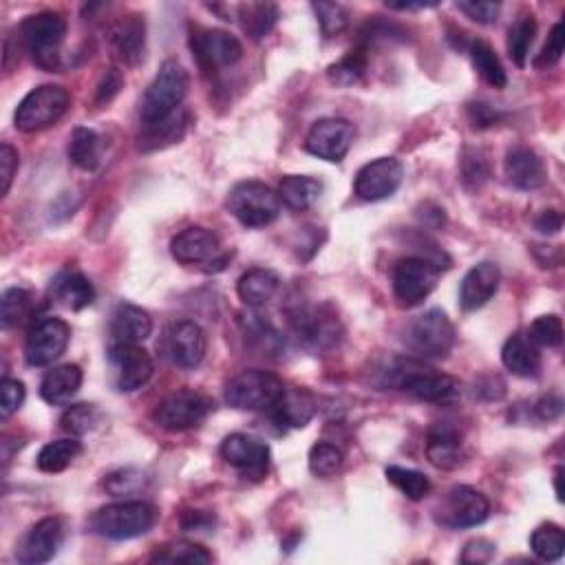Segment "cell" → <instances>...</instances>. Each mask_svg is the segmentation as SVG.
Here are the masks:
<instances>
[{
  "instance_id": "33",
  "label": "cell",
  "mask_w": 565,
  "mask_h": 565,
  "mask_svg": "<svg viewBox=\"0 0 565 565\" xmlns=\"http://www.w3.org/2000/svg\"><path fill=\"white\" fill-rule=\"evenodd\" d=\"M190 117L186 111H177L175 115H170L168 120L153 124V126H142L140 135V148L142 151H157V148H166L170 144L179 142L181 137L186 135Z\"/></svg>"
},
{
  "instance_id": "41",
  "label": "cell",
  "mask_w": 565,
  "mask_h": 565,
  "mask_svg": "<svg viewBox=\"0 0 565 565\" xmlns=\"http://www.w3.org/2000/svg\"><path fill=\"white\" fill-rule=\"evenodd\" d=\"M530 548L541 561L554 563L565 552V535L557 524H543L530 535Z\"/></svg>"
},
{
  "instance_id": "25",
  "label": "cell",
  "mask_w": 565,
  "mask_h": 565,
  "mask_svg": "<svg viewBox=\"0 0 565 565\" xmlns=\"http://www.w3.org/2000/svg\"><path fill=\"white\" fill-rule=\"evenodd\" d=\"M504 170L510 184L519 190H537L546 181V170L535 151L526 146H517L508 151Z\"/></svg>"
},
{
  "instance_id": "61",
  "label": "cell",
  "mask_w": 565,
  "mask_h": 565,
  "mask_svg": "<svg viewBox=\"0 0 565 565\" xmlns=\"http://www.w3.org/2000/svg\"><path fill=\"white\" fill-rule=\"evenodd\" d=\"M212 524H215V517L208 513H201V510H193V513H188L184 515V519H181V526H184V530H206Z\"/></svg>"
},
{
  "instance_id": "39",
  "label": "cell",
  "mask_w": 565,
  "mask_h": 565,
  "mask_svg": "<svg viewBox=\"0 0 565 565\" xmlns=\"http://www.w3.org/2000/svg\"><path fill=\"white\" fill-rule=\"evenodd\" d=\"M69 159L82 170H93L100 164V137L91 129L73 131L69 142Z\"/></svg>"
},
{
  "instance_id": "52",
  "label": "cell",
  "mask_w": 565,
  "mask_h": 565,
  "mask_svg": "<svg viewBox=\"0 0 565 565\" xmlns=\"http://www.w3.org/2000/svg\"><path fill=\"white\" fill-rule=\"evenodd\" d=\"M27 398V389L20 380L5 378L0 385V411H3V420L12 418V415L23 407Z\"/></svg>"
},
{
  "instance_id": "14",
  "label": "cell",
  "mask_w": 565,
  "mask_h": 565,
  "mask_svg": "<svg viewBox=\"0 0 565 565\" xmlns=\"http://www.w3.org/2000/svg\"><path fill=\"white\" fill-rule=\"evenodd\" d=\"M354 137V124L340 120V117H325V120H318L309 129L305 151L318 159H325V162L338 164L347 157L351 144H354Z\"/></svg>"
},
{
  "instance_id": "59",
  "label": "cell",
  "mask_w": 565,
  "mask_h": 565,
  "mask_svg": "<svg viewBox=\"0 0 565 565\" xmlns=\"http://www.w3.org/2000/svg\"><path fill=\"white\" fill-rule=\"evenodd\" d=\"M563 411V400L559 396H543L535 404V413L541 422H552L557 420Z\"/></svg>"
},
{
  "instance_id": "6",
  "label": "cell",
  "mask_w": 565,
  "mask_h": 565,
  "mask_svg": "<svg viewBox=\"0 0 565 565\" xmlns=\"http://www.w3.org/2000/svg\"><path fill=\"white\" fill-rule=\"evenodd\" d=\"M281 197L261 181H241L228 195V210L245 228H265L279 219Z\"/></svg>"
},
{
  "instance_id": "20",
  "label": "cell",
  "mask_w": 565,
  "mask_h": 565,
  "mask_svg": "<svg viewBox=\"0 0 565 565\" xmlns=\"http://www.w3.org/2000/svg\"><path fill=\"white\" fill-rule=\"evenodd\" d=\"M290 325L298 343L314 349H329L340 340V323L321 307H298L290 314Z\"/></svg>"
},
{
  "instance_id": "42",
  "label": "cell",
  "mask_w": 565,
  "mask_h": 565,
  "mask_svg": "<svg viewBox=\"0 0 565 565\" xmlns=\"http://www.w3.org/2000/svg\"><path fill=\"white\" fill-rule=\"evenodd\" d=\"M389 484L396 486L404 497H409L411 501H420L431 493V482L429 477L420 471H411V468L402 466H389L385 471Z\"/></svg>"
},
{
  "instance_id": "16",
  "label": "cell",
  "mask_w": 565,
  "mask_h": 565,
  "mask_svg": "<svg viewBox=\"0 0 565 565\" xmlns=\"http://www.w3.org/2000/svg\"><path fill=\"white\" fill-rule=\"evenodd\" d=\"M164 351L168 360L181 369L201 365L208 351V336L195 321H179L166 329Z\"/></svg>"
},
{
  "instance_id": "3",
  "label": "cell",
  "mask_w": 565,
  "mask_h": 565,
  "mask_svg": "<svg viewBox=\"0 0 565 565\" xmlns=\"http://www.w3.org/2000/svg\"><path fill=\"white\" fill-rule=\"evenodd\" d=\"M67 36V20L58 12L27 16L20 25V42L34 56L36 65L47 71H60V47Z\"/></svg>"
},
{
  "instance_id": "35",
  "label": "cell",
  "mask_w": 565,
  "mask_h": 565,
  "mask_svg": "<svg viewBox=\"0 0 565 565\" xmlns=\"http://www.w3.org/2000/svg\"><path fill=\"white\" fill-rule=\"evenodd\" d=\"M367 47L358 45L351 51H347L343 58L334 65L327 67V78L336 87H354L365 76V71L369 67V56H367Z\"/></svg>"
},
{
  "instance_id": "37",
  "label": "cell",
  "mask_w": 565,
  "mask_h": 565,
  "mask_svg": "<svg viewBox=\"0 0 565 565\" xmlns=\"http://www.w3.org/2000/svg\"><path fill=\"white\" fill-rule=\"evenodd\" d=\"M243 18V29L248 31L252 40H263L279 23V7L272 3H248L239 7Z\"/></svg>"
},
{
  "instance_id": "22",
  "label": "cell",
  "mask_w": 565,
  "mask_h": 565,
  "mask_svg": "<svg viewBox=\"0 0 565 565\" xmlns=\"http://www.w3.org/2000/svg\"><path fill=\"white\" fill-rule=\"evenodd\" d=\"M499 283L501 272L495 263L484 261L468 270L460 285V305L464 312H477V309H482L490 298L497 294Z\"/></svg>"
},
{
  "instance_id": "12",
  "label": "cell",
  "mask_w": 565,
  "mask_h": 565,
  "mask_svg": "<svg viewBox=\"0 0 565 565\" xmlns=\"http://www.w3.org/2000/svg\"><path fill=\"white\" fill-rule=\"evenodd\" d=\"M71 340V327L56 316H45L31 325L25 343L29 367H49L65 354Z\"/></svg>"
},
{
  "instance_id": "46",
  "label": "cell",
  "mask_w": 565,
  "mask_h": 565,
  "mask_svg": "<svg viewBox=\"0 0 565 565\" xmlns=\"http://www.w3.org/2000/svg\"><path fill=\"white\" fill-rule=\"evenodd\" d=\"M528 340L535 347H559L563 343V323L559 316L546 314L539 316L528 327Z\"/></svg>"
},
{
  "instance_id": "5",
  "label": "cell",
  "mask_w": 565,
  "mask_h": 565,
  "mask_svg": "<svg viewBox=\"0 0 565 565\" xmlns=\"http://www.w3.org/2000/svg\"><path fill=\"white\" fill-rule=\"evenodd\" d=\"M285 393L283 380L272 371L248 369L226 387V402L239 411H272Z\"/></svg>"
},
{
  "instance_id": "45",
  "label": "cell",
  "mask_w": 565,
  "mask_h": 565,
  "mask_svg": "<svg viewBox=\"0 0 565 565\" xmlns=\"http://www.w3.org/2000/svg\"><path fill=\"white\" fill-rule=\"evenodd\" d=\"M100 422V411L95 404H73L65 413H62L60 424L62 431L71 435H87L91 433Z\"/></svg>"
},
{
  "instance_id": "1",
  "label": "cell",
  "mask_w": 565,
  "mask_h": 565,
  "mask_svg": "<svg viewBox=\"0 0 565 565\" xmlns=\"http://www.w3.org/2000/svg\"><path fill=\"white\" fill-rule=\"evenodd\" d=\"M385 385L433 404H453L462 396L460 382L446 376V373L426 367L424 362L415 358L393 360V365L385 371Z\"/></svg>"
},
{
  "instance_id": "15",
  "label": "cell",
  "mask_w": 565,
  "mask_h": 565,
  "mask_svg": "<svg viewBox=\"0 0 565 565\" xmlns=\"http://www.w3.org/2000/svg\"><path fill=\"white\" fill-rule=\"evenodd\" d=\"M221 457L243 477L261 479L270 466V446L248 433H232L221 442Z\"/></svg>"
},
{
  "instance_id": "55",
  "label": "cell",
  "mask_w": 565,
  "mask_h": 565,
  "mask_svg": "<svg viewBox=\"0 0 565 565\" xmlns=\"http://www.w3.org/2000/svg\"><path fill=\"white\" fill-rule=\"evenodd\" d=\"M466 113L475 129H490V126H495L501 117H504L495 106H490L486 102H471L466 106Z\"/></svg>"
},
{
  "instance_id": "48",
  "label": "cell",
  "mask_w": 565,
  "mask_h": 565,
  "mask_svg": "<svg viewBox=\"0 0 565 565\" xmlns=\"http://www.w3.org/2000/svg\"><path fill=\"white\" fill-rule=\"evenodd\" d=\"M146 484L148 477L142 471H137V468H120V471H115L104 479V488L109 490L113 497L135 495L144 490Z\"/></svg>"
},
{
  "instance_id": "34",
  "label": "cell",
  "mask_w": 565,
  "mask_h": 565,
  "mask_svg": "<svg viewBox=\"0 0 565 565\" xmlns=\"http://www.w3.org/2000/svg\"><path fill=\"white\" fill-rule=\"evenodd\" d=\"M468 53H471L473 67L479 73V78H482L486 84H490L493 89H506V84H508L506 69L504 65H501L495 49L490 47L486 40H479V38L471 40V45H468Z\"/></svg>"
},
{
  "instance_id": "31",
  "label": "cell",
  "mask_w": 565,
  "mask_h": 565,
  "mask_svg": "<svg viewBox=\"0 0 565 565\" xmlns=\"http://www.w3.org/2000/svg\"><path fill=\"white\" fill-rule=\"evenodd\" d=\"M501 362L504 367L519 378H535L541 369V356L537 347L530 343L528 336L515 334L506 340L501 349Z\"/></svg>"
},
{
  "instance_id": "28",
  "label": "cell",
  "mask_w": 565,
  "mask_h": 565,
  "mask_svg": "<svg viewBox=\"0 0 565 565\" xmlns=\"http://www.w3.org/2000/svg\"><path fill=\"white\" fill-rule=\"evenodd\" d=\"M82 387V369L78 365H58L45 373L40 396L49 404H67Z\"/></svg>"
},
{
  "instance_id": "17",
  "label": "cell",
  "mask_w": 565,
  "mask_h": 565,
  "mask_svg": "<svg viewBox=\"0 0 565 565\" xmlns=\"http://www.w3.org/2000/svg\"><path fill=\"white\" fill-rule=\"evenodd\" d=\"M111 365L115 367V387L122 393H133L148 385L153 378V358L140 345L113 343L109 349Z\"/></svg>"
},
{
  "instance_id": "19",
  "label": "cell",
  "mask_w": 565,
  "mask_h": 565,
  "mask_svg": "<svg viewBox=\"0 0 565 565\" xmlns=\"http://www.w3.org/2000/svg\"><path fill=\"white\" fill-rule=\"evenodd\" d=\"M65 543V526L58 517L40 519L36 526L27 530L23 541L16 548L18 563L25 565H40L51 561L60 552Z\"/></svg>"
},
{
  "instance_id": "21",
  "label": "cell",
  "mask_w": 565,
  "mask_h": 565,
  "mask_svg": "<svg viewBox=\"0 0 565 565\" xmlns=\"http://www.w3.org/2000/svg\"><path fill=\"white\" fill-rule=\"evenodd\" d=\"M442 524L451 528L482 526L490 515L488 499L471 486H455L442 506Z\"/></svg>"
},
{
  "instance_id": "2",
  "label": "cell",
  "mask_w": 565,
  "mask_h": 565,
  "mask_svg": "<svg viewBox=\"0 0 565 565\" xmlns=\"http://www.w3.org/2000/svg\"><path fill=\"white\" fill-rule=\"evenodd\" d=\"M188 73L175 60H166L159 67L155 80L148 84L142 98L140 120L142 126H153L175 115L188 95Z\"/></svg>"
},
{
  "instance_id": "62",
  "label": "cell",
  "mask_w": 565,
  "mask_h": 565,
  "mask_svg": "<svg viewBox=\"0 0 565 565\" xmlns=\"http://www.w3.org/2000/svg\"><path fill=\"white\" fill-rule=\"evenodd\" d=\"M389 9H398V12H411V9H426L435 7V3H387Z\"/></svg>"
},
{
  "instance_id": "43",
  "label": "cell",
  "mask_w": 565,
  "mask_h": 565,
  "mask_svg": "<svg viewBox=\"0 0 565 565\" xmlns=\"http://www.w3.org/2000/svg\"><path fill=\"white\" fill-rule=\"evenodd\" d=\"M151 561L197 565V563H210L212 554L204 546H199V543L177 541V543H168V546L159 548L151 557Z\"/></svg>"
},
{
  "instance_id": "26",
  "label": "cell",
  "mask_w": 565,
  "mask_h": 565,
  "mask_svg": "<svg viewBox=\"0 0 565 565\" xmlns=\"http://www.w3.org/2000/svg\"><path fill=\"white\" fill-rule=\"evenodd\" d=\"M51 298L58 305L71 309V312H80V309L89 307L95 301V290L82 272L67 270L53 279Z\"/></svg>"
},
{
  "instance_id": "10",
  "label": "cell",
  "mask_w": 565,
  "mask_h": 565,
  "mask_svg": "<svg viewBox=\"0 0 565 565\" xmlns=\"http://www.w3.org/2000/svg\"><path fill=\"white\" fill-rule=\"evenodd\" d=\"M440 279V265L422 257H404L393 268V294L404 307L420 305L429 298Z\"/></svg>"
},
{
  "instance_id": "7",
  "label": "cell",
  "mask_w": 565,
  "mask_h": 565,
  "mask_svg": "<svg viewBox=\"0 0 565 565\" xmlns=\"http://www.w3.org/2000/svg\"><path fill=\"white\" fill-rule=\"evenodd\" d=\"M71 95L67 89L56 84H42L31 91L27 98L18 104L14 113V124L23 133H38L49 126L58 124L69 111Z\"/></svg>"
},
{
  "instance_id": "40",
  "label": "cell",
  "mask_w": 565,
  "mask_h": 565,
  "mask_svg": "<svg viewBox=\"0 0 565 565\" xmlns=\"http://www.w3.org/2000/svg\"><path fill=\"white\" fill-rule=\"evenodd\" d=\"M537 36V20L532 16H521L508 31V56L517 67H526L532 42Z\"/></svg>"
},
{
  "instance_id": "4",
  "label": "cell",
  "mask_w": 565,
  "mask_h": 565,
  "mask_svg": "<svg viewBox=\"0 0 565 565\" xmlns=\"http://www.w3.org/2000/svg\"><path fill=\"white\" fill-rule=\"evenodd\" d=\"M155 521L157 510L146 501H117V504L100 508L91 517V528L100 537L126 541L146 535L155 526Z\"/></svg>"
},
{
  "instance_id": "58",
  "label": "cell",
  "mask_w": 565,
  "mask_h": 565,
  "mask_svg": "<svg viewBox=\"0 0 565 565\" xmlns=\"http://www.w3.org/2000/svg\"><path fill=\"white\" fill-rule=\"evenodd\" d=\"M495 554V543H490L486 539H473L468 541L462 552L464 563H486L493 559Z\"/></svg>"
},
{
  "instance_id": "54",
  "label": "cell",
  "mask_w": 565,
  "mask_h": 565,
  "mask_svg": "<svg viewBox=\"0 0 565 565\" xmlns=\"http://www.w3.org/2000/svg\"><path fill=\"white\" fill-rule=\"evenodd\" d=\"M457 9L479 25H493L499 16L501 5L486 3V0H464V3H457Z\"/></svg>"
},
{
  "instance_id": "57",
  "label": "cell",
  "mask_w": 565,
  "mask_h": 565,
  "mask_svg": "<svg viewBox=\"0 0 565 565\" xmlns=\"http://www.w3.org/2000/svg\"><path fill=\"white\" fill-rule=\"evenodd\" d=\"M124 84V78L120 76L117 69H109L104 73L102 82L98 84V91H95V104H109L117 93H120Z\"/></svg>"
},
{
  "instance_id": "60",
  "label": "cell",
  "mask_w": 565,
  "mask_h": 565,
  "mask_svg": "<svg viewBox=\"0 0 565 565\" xmlns=\"http://www.w3.org/2000/svg\"><path fill=\"white\" fill-rule=\"evenodd\" d=\"M535 226L543 234H557L563 228V215L559 210H543L537 217Z\"/></svg>"
},
{
  "instance_id": "56",
  "label": "cell",
  "mask_w": 565,
  "mask_h": 565,
  "mask_svg": "<svg viewBox=\"0 0 565 565\" xmlns=\"http://www.w3.org/2000/svg\"><path fill=\"white\" fill-rule=\"evenodd\" d=\"M20 166V157L14 146L3 144L0 146V173H3V197L9 195L12 181L16 177V170Z\"/></svg>"
},
{
  "instance_id": "30",
  "label": "cell",
  "mask_w": 565,
  "mask_h": 565,
  "mask_svg": "<svg viewBox=\"0 0 565 565\" xmlns=\"http://www.w3.org/2000/svg\"><path fill=\"white\" fill-rule=\"evenodd\" d=\"M316 402L312 393L305 389H285L281 402L270 411L272 420L281 426H292V429H303V426L314 418Z\"/></svg>"
},
{
  "instance_id": "38",
  "label": "cell",
  "mask_w": 565,
  "mask_h": 565,
  "mask_svg": "<svg viewBox=\"0 0 565 565\" xmlns=\"http://www.w3.org/2000/svg\"><path fill=\"white\" fill-rule=\"evenodd\" d=\"M34 296L23 287H12L0 298V323L5 329H12L23 325L27 318L34 312Z\"/></svg>"
},
{
  "instance_id": "8",
  "label": "cell",
  "mask_w": 565,
  "mask_h": 565,
  "mask_svg": "<svg viewBox=\"0 0 565 565\" xmlns=\"http://www.w3.org/2000/svg\"><path fill=\"white\" fill-rule=\"evenodd\" d=\"M407 345L418 358L442 360L455 345V327L442 309H429L409 325Z\"/></svg>"
},
{
  "instance_id": "27",
  "label": "cell",
  "mask_w": 565,
  "mask_h": 565,
  "mask_svg": "<svg viewBox=\"0 0 565 565\" xmlns=\"http://www.w3.org/2000/svg\"><path fill=\"white\" fill-rule=\"evenodd\" d=\"M462 453V435L449 424H435L426 435V457L437 468H455L460 464Z\"/></svg>"
},
{
  "instance_id": "29",
  "label": "cell",
  "mask_w": 565,
  "mask_h": 565,
  "mask_svg": "<svg viewBox=\"0 0 565 565\" xmlns=\"http://www.w3.org/2000/svg\"><path fill=\"white\" fill-rule=\"evenodd\" d=\"M281 290V276L268 268H254L245 272L239 283L237 292L241 301L248 307H263Z\"/></svg>"
},
{
  "instance_id": "51",
  "label": "cell",
  "mask_w": 565,
  "mask_h": 565,
  "mask_svg": "<svg viewBox=\"0 0 565 565\" xmlns=\"http://www.w3.org/2000/svg\"><path fill=\"white\" fill-rule=\"evenodd\" d=\"M389 40L404 42L407 40V31L396 23H387V20H371V23L362 29L360 45H365L369 49V42H389Z\"/></svg>"
},
{
  "instance_id": "32",
  "label": "cell",
  "mask_w": 565,
  "mask_h": 565,
  "mask_svg": "<svg viewBox=\"0 0 565 565\" xmlns=\"http://www.w3.org/2000/svg\"><path fill=\"white\" fill-rule=\"evenodd\" d=\"M323 193V184L307 175H287L279 186V197L287 208L303 212L312 208Z\"/></svg>"
},
{
  "instance_id": "49",
  "label": "cell",
  "mask_w": 565,
  "mask_h": 565,
  "mask_svg": "<svg viewBox=\"0 0 565 565\" xmlns=\"http://www.w3.org/2000/svg\"><path fill=\"white\" fill-rule=\"evenodd\" d=\"M312 9L316 12L318 25L323 29L325 38H334L343 34L349 25V12L338 3H312Z\"/></svg>"
},
{
  "instance_id": "44",
  "label": "cell",
  "mask_w": 565,
  "mask_h": 565,
  "mask_svg": "<svg viewBox=\"0 0 565 565\" xmlns=\"http://www.w3.org/2000/svg\"><path fill=\"white\" fill-rule=\"evenodd\" d=\"M343 464H345V455L336 444L318 442L312 446V451H309V471H312L316 477L323 479L332 477L343 468Z\"/></svg>"
},
{
  "instance_id": "63",
  "label": "cell",
  "mask_w": 565,
  "mask_h": 565,
  "mask_svg": "<svg viewBox=\"0 0 565 565\" xmlns=\"http://www.w3.org/2000/svg\"><path fill=\"white\" fill-rule=\"evenodd\" d=\"M561 479H563V468H557V473H554V490H557V499H559V501H563Z\"/></svg>"
},
{
  "instance_id": "24",
  "label": "cell",
  "mask_w": 565,
  "mask_h": 565,
  "mask_svg": "<svg viewBox=\"0 0 565 565\" xmlns=\"http://www.w3.org/2000/svg\"><path fill=\"white\" fill-rule=\"evenodd\" d=\"M111 45L126 65H137L146 49V23L140 14L120 18L111 27Z\"/></svg>"
},
{
  "instance_id": "13",
  "label": "cell",
  "mask_w": 565,
  "mask_h": 565,
  "mask_svg": "<svg viewBox=\"0 0 565 565\" xmlns=\"http://www.w3.org/2000/svg\"><path fill=\"white\" fill-rule=\"evenodd\" d=\"M170 252L184 265H208V272H219L230 261V254L221 250L217 234L206 228H188L179 232L170 243Z\"/></svg>"
},
{
  "instance_id": "23",
  "label": "cell",
  "mask_w": 565,
  "mask_h": 565,
  "mask_svg": "<svg viewBox=\"0 0 565 565\" xmlns=\"http://www.w3.org/2000/svg\"><path fill=\"white\" fill-rule=\"evenodd\" d=\"M153 334V318L148 316L146 309L120 303L115 307L111 316V338L113 343L122 345H140Z\"/></svg>"
},
{
  "instance_id": "36",
  "label": "cell",
  "mask_w": 565,
  "mask_h": 565,
  "mask_svg": "<svg viewBox=\"0 0 565 565\" xmlns=\"http://www.w3.org/2000/svg\"><path fill=\"white\" fill-rule=\"evenodd\" d=\"M82 455V444L76 440H56L42 446L38 468L42 473H62Z\"/></svg>"
},
{
  "instance_id": "47",
  "label": "cell",
  "mask_w": 565,
  "mask_h": 565,
  "mask_svg": "<svg viewBox=\"0 0 565 565\" xmlns=\"http://www.w3.org/2000/svg\"><path fill=\"white\" fill-rule=\"evenodd\" d=\"M243 332L252 343L259 345L261 351H268V354H276L283 345L281 334L270 323L261 321V316L257 314H248V321H243Z\"/></svg>"
},
{
  "instance_id": "18",
  "label": "cell",
  "mask_w": 565,
  "mask_h": 565,
  "mask_svg": "<svg viewBox=\"0 0 565 565\" xmlns=\"http://www.w3.org/2000/svg\"><path fill=\"white\" fill-rule=\"evenodd\" d=\"M404 179V166L396 157L373 159L362 166L356 175L354 190L362 201H382L400 188Z\"/></svg>"
},
{
  "instance_id": "11",
  "label": "cell",
  "mask_w": 565,
  "mask_h": 565,
  "mask_svg": "<svg viewBox=\"0 0 565 565\" xmlns=\"http://www.w3.org/2000/svg\"><path fill=\"white\" fill-rule=\"evenodd\" d=\"M190 49H193L197 65L204 73H217L219 69L237 65L243 58L241 42L230 36L228 31L219 29H193V34H190Z\"/></svg>"
},
{
  "instance_id": "9",
  "label": "cell",
  "mask_w": 565,
  "mask_h": 565,
  "mask_svg": "<svg viewBox=\"0 0 565 565\" xmlns=\"http://www.w3.org/2000/svg\"><path fill=\"white\" fill-rule=\"evenodd\" d=\"M212 407H215V404H212L206 393L195 389H181L170 393V396H166L157 404L153 411V420L157 426H162V429L179 433L199 426L208 418Z\"/></svg>"
},
{
  "instance_id": "50",
  "label": "cell",
  "mask_w": 565,
  "mask_h": 565,
  "mask_svg": "<svg viewBox=\"0 0 565 565\" xmlns=\"http://www.w3.org/2000/svg\"><path fill=\"white\" fill-rule=\"evenodd\" d=\"M490 177V168L484 153L479 148H466V153L462 157V181L466 188L477 190L482 188Z\"/></svg>"
},
{
  "instance_id": "53",
  "label": "cell",
  "mask_w": 565,
  "mask_h": 565,
  "mask_svg": "<svg viewBox=\"0 0 565 565\" xmlns=\"http://www.w3.org/2000/svg\"><path fill=\"white\" fill-rule=\"evenodd\" d=\"M563 49H565V31H563V23H557L552 27L546 47L541 49V53L535 60V65L537 67H554L563 58Z\"/></svg>"
}]
</instances>
